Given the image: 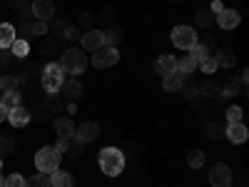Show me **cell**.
Returning a JSON list of instances; mask_svg holds the SVG:
<instances>
[{"label": "cell", "instance_id": "cell-27", "mask_svg": "<svg viewBox=\"0 0 249 187\" xmlns=\"http://www.w3.org/2000/svg\"><path fill=\"white\" fill-rule=\"evenodd\" d=\"M195 23H197L199 28H210V25L214 23V13H212L210 8L197 10V13H195Z\"/></svg>", "mask_w": 249, "mask_h": 187}, {"label": "cell", "instance_id": "cell-33", "mask_svg": "<svg viewBox=\"0 0 249 187\" xmlns=\"http://www.w3.org/2000/svg\"><path fill=\"white\" fill-rule=\"evenodd\" d=\"M25 187H50V175L45 172H37L30 180H25Z\"/></svg>", "mask_w": 249, "mask_h": 187}, {"label": "cell", "instance_id": "cell-12", "mask_svg": "<svg viewBox=\"0 0 249 187\" xmlns=\"http://www.w3.org/2000/svg\"><path fill=\"white\" fill-rule=\"evenodd\" d=\"M224 137L230 142H234V145H242V142H247L249 130H247L244 122H232V125H227V128H224Z\"/></svg>", "mask_w": 249, "mask_h": 187}, {"label": "cell", "instance_id": "cell-52", "mask_svg": "<svg viewBox=\"0 0 249 187\" xmlns=\"http://www.w3.org/2000/svg\"><path fill=\"white\" fill-rule=\"evenodd\" d=\"M237 187H247V177H242V180L237 182Z\"/></svg>", "mask_w": 249, "mask_h": 187}, {"label": "cell", "instance_id": "cell-8", "mask_svg": "<svg viewBox=\"0 0 249 187\" xmlns=\"http://www.w3.org/2000/svg\"><path fill=\"white\" fill-rule=\"evenodd\" d=\"M30 10H33L35 20H43V23H48V20L55 18V3L53 0H33Z\"/></svg>", "mask_w": 249, "mask_h": 187}, {"label": "cell", "instance_id": "cell-46", "mask_svg": "<svg viewBox=\"0 0 249 187\" xmlns=\"http://www.w3.org/2000/svg\"><path fill=\"white\" fill-rule=\"evenodd\" d=\"M13 60H15V57H13V53H8V50H0V70H5Z\"/></svg>", "mask_w": 249, "mask_h": 187}, {"label": "cell", "instance_id": "cell-14", "mask_svg": "<svg viewBox=\"0 0 249 187\" xmlns=\"http://www.w3.org/2000/svg\"><path fill=\"white\" fill-rule=\"evenodd\" d=\"M60 95L65 97V100H70V102H77L80 97H82V85H80V80H65L62 82V88H60Z\"/></svg>", "mask_w": 249, "mask_h": 187}, {"label": "cell", "instance_id": "cell-53", "mask_svg": "<svg viewBox=\"0 0 249 187\" xmlns=\"http://www.w3.org/2000/svg\"><path fill=\"white\" fill-rule=\"evenodd\" d=\"M0 187H5V177L3 175H0Z\"/></svg>", "mask_w": 249, "mask_h": 187}, {"label": "cell", "instance_id": "cell-32", "mask_svg": "<svg viewBox=\"0 0 249 187\" xmlns=\"http://www.w3.org/2000/svg\"><path fill=\"white\" fill-rule=\"evenodd\" d=\"M40 55H55L57 53V40H53V37H43V40H40Z\"/></svg>", "mask_w": 249, "mask_h": 187}, {"label": "cell", "instance_id": "cell-39", "mask_svg": "<svg viewBox=\"0 0 249 187\" xmlns=\"http://www.w3.org/2000/svg\"><path fill=\"white\" fill-rule=\"evenodd\" d=\"M197 68H199L202 73H207V75H212V73H217V68H219V65H217V60H214V57L210 55V57H204V60L199 62Z\"/></svg>", "mask_w": 249, "mask_h": 187}, {"label": "cell", "instance_id": "cell-50", "mask_svg": "<svg viewBox=\"0 0 249 187\" xmlns=\"http://www.w3.org/2000/svg\"><path fill=\"white\" fill-rule=\"evenodd\" d=\"M210 10H212V13L217 15V13H222V10H224V5L219 3V0H214V3H212V8H210Z\"/></svg>", "mask_w": 249, "mask_h": 187}, {"label": "cell", "instance_id": "cell-38", "mask_svg": "<svg viewBox=\"0 0 249 187\" xmlns=\"http://www.w3.org/2000/svg\"><path fill=\"white\" fill-rule=\"evenodd\" d=\"M65 28H68V23L62 18H57V15L53 18V25H48V30H53V35H57V37L65 35Z\"/></svg>", "mask_w": 249, "mask_h": 187}, {"label": "cell", "instance_id": "cell-34", "mask_svg": "<svg viewBox=\"0 0 249 187\" xmlns=\"http://www.w3.org/2000/svg\"><path fill=\"white\" fill-rule=\"evenodd\" d=\"M15 152V140L10 135H0V157Z\"/></svg>", "mask_w": 249, "mask_h": 187}, {"label": "cell", "instance_id": "cell-6", "mask_svg": "<svg viewBox=\"0 0 249 187\" xmlns=\"http://www.w3.org/2000/svg\"><path fill=\"white\" fill-rule=\"evenodd\" d=\"M117 60H120L117 48H107V45H102V48H97V50H95V55H92V65H95L97 70H105V68L117 65Z\"/></svg>", "mask_w": 249, "mask_h": 187}, {"label": "cell", "instance_id": "cell-54", "mask_svg": "<svg viewBox=\"0 0 249 187\" xmlns=\"http://www.w3.org/2000/svg\"><path fill=\"white\" fill-rule=\"evenodd\" d=\"M0 168H3V157H0Z\"/></svg>", "mask_w": 249, "mask_h": 187}, {"label": "cell", "instance_id": "cell-9", "mask_svg": "<svg viewBox=\"0 0 249 187\" xmlns=\"http://www.w3.org/2000/svg\"><path fill=\"white\" fill-rule=\"evenodd\" d=\"M72 137H77L82 145H88V142H92V140H97L100 137V125L97 122H82V125H77V130H75V135Z\"/></svg>", "mask_w": 249, "mask_h": 187}, {"label": "cell", "instance_id": "cell-2", "mask_svg": "<svg viewBox=\"0 0 249 187\" xmlns=\"http://www.w3.org/2000/svg\"><path fill=\"white\" fill-rule=\"evenodd\" d=\"M60 68L65 75H80L82 70L88 68V55L77 50V48H70L62 53V60H60Z\"/></svg>", "mask_w": 249, "mask_h": 187}, {"label": "cell", "instance_id": "cell-1", "mask_svg": "<svg viewBox=\"0 0 249 187\" xmlns=\"http://www.w3.org/2000/svg\"><path fill=\"white\" fill-rule=\"evenodd\" d=\"M100 170L105 172L107 177H115L124 170V155L117 148H105L100 152Z\"/></svg>", "mask_w": 249, "mask_h": 187}, {"label": "cell", "instance_id": "cell-3", "mask_svg": "<svg viewBox=\"0 0 249 187\" xmlns=\"http://www.w3.org/2000/svg\"><path fill=\"white\" fill-rule=\"evenodd\" d=\"M43 90L50 95V93H60L62 82H65V73H62L60 62H48V65L43 68Z\"/></svg>", "mask_w": 249, "mask_h": 187}, {"label": "cell", "instance_id": "cell-17", "mask_svg": "<svg viewBox=\"0 0 249 187\" xmlns=\"http://www.w3.org/2000/svg\"><path fill=\"white\" fill-rule=\"evenodd\" d=\"M55 135H57L60 140H70V137L75 135L72 120H70V117H57V120H55Z\"/></svg>", "mask_w": 249, "mask_h": 187}, {"label": "cell", "instance_id": "cell-45", "mask_svg": "<svg viewBox=\"0 0 249 187\" xmlns=\"http://www.w3.org/2000/svg\"><path fill=\"white\" fill-rule=\"evenodd\" d=\"M5 187H25V177L18 175V172H13V175L5 177Z\"/></svg>", "mask_w": 249, "mask_h": 187}, {"label": "cell", "instance_id": "cell-35", "mask_svg": "<svg viewBox=\"0 0 249 187\" xmlns=\"http://www.w3.org/2000/svg\"><path fill=\"white\" fill-rule=\"evenodd\" d=\"M48 115H50V108L45 105V102L43 105H33V110H30V120L35 117V122H45Z\"/></svg>", "mask_w": 249, "mask_h": 187}, {"label": "cell", "instance_id": "cell-47", "mask_svg": "<svg viewBox=\"0 0 249 187\" xmlns=\"http://www.w3.org/2000/svg\"><path fill=\"white\" fill-rule=\"evenodd\" d=\"M62 37H65V40H77V37H82V35H80V28H77V25H68Z\"/></svg>", "mask_w": 249, "mask_h": 187}, {"label": "cell", "instance_id": "cell-44", "mask_svg": "<svg viewBox=\"0 0 249 187\" xmlns=\"http://www.w3.org/2000/svg\"><path fill=\"white\" fill-rule=\"evenodd\" d=\"M182 95L190 100V102H195L199 97V85H182Z\"/></svg>", "mask_w": 249, "mask_h": 187}, {"label": "cell", "instance_id": "cell-48", "mask_svg": "<svg viewBox=\"0 0 249 187\" xmlns=\"http://www.w3.org/2000/svg\"><path fill=\"white\" fill-rule=\"evenodd\" d=\"M48 33V23L43 20H33V35H45Z\"/></svg>", "mask_w": 249, "mask_h": 187}, {"label": "cell", "instance_id": "cell-41", "mask_svg": "<svg viewBox=\"0 0 249 187\" xmlns=\"http://www.w3.org/2000/svg\"><path fill=\"white\" fill-rule=\"evenodd\" d=\"M115 15H117L115 5H102L97 18H100V20H105V23H115Z\"/></svg>", "mask_w": 249, "mask_h": 187}, {"label": "cell", "instance_id": "cell-51", "mask_svg": "<svg viewBox=\"0 0 249 187\" xmlns=\"http://www.w3.org/2000/svg\"><path fill=\"white\" fill-rule=\"evenodd\" d=\"M3 120H8V108L0 102V122H3Z\"/></svg>", "mask_w": 249, "mask_h": 187}, {"label": "cell", "instance_id": "cell-30", "mask_svg": "<svg viewBox=\"0 0 249 187\" xmlns=\"http://www.w3.org/2000/svg\"><path fill=\"white\" fill-rule=\"evenodd\" d=\"M18 88H20V77H15V75H0V90H3V93H13Z\"/></svg>", "mask_w": 249, "mask_h": 187}, {"label": "cell", "instance_id": "cell-10", "mask_svg": "<svg viewBox=\"0 0 249 187\" xmlns=\"http://www.w3.org/2000/svg\"><path fill=\"white\" fill-rule=\"evenodd\" d=\"M234 95H247V80L244 77H230L222 88V97L219 100H230Z\"/></svg>", "mask_w": 249, "mask_h": 187}, {"label": "cell", "instance_id": "cell-24", "mask_svg": "<svg viewBox=\"0 0 249 187\" xmlns=\"http://www.w3.org/2000/svg\"><path fill=\"white\" fill-rule=\"evenodd\" d=\"M204 135L210 137V140H222L224 137V125L217 122V120H210L204 125Z\"/></svg>", "mask_w": 249, "mask_h": 187}, {"label": "cell", "instance_id": "cell-26", "mask_svg": "<svg viewBox=\"0 0 249 187\" xmlns=\"http://www.w3.org/2000/svg\"><path fill=\"white\" fill-rule=\"evenodd\" d=\"M10 53H13V57H18V60H25L28 53H30V43H25V40L15 37V43L10 45Z\"/></svg>", "mask_w": 249, "mask_h": 187}, {"label": "cell", "instance_id": "cell-7", "mask_svg": "<svg viewBox=\"0 0 249 187\" xmlns=\"http://www.w3.org/2000/svg\"><path fill=\"white\" fill-rule=\"evenodd\" d=\"M210 182H212V187H230L232 185V170L227 168L224 162H217L210 170Z\"/></svg>", "mask_w": 249, "mask_h": 187}, {"label": "cell", "instance_id": "cell-37", "mask_svg": "<svg viewBox=\"0 0 249 187\" xmlns=\"http://www.w3.org/2000/svg\"><path fill=\"white\" fill-rule=\"evenodd\" d=\"M204 157L207 155L202 150H192L190 155H187V165H190L192 170H197V168H202V165H204Z\"/></svg>", "mask_w": 249, "mask_h": 187}, {"label": "cell", "instance_id": "cell-25", "mask_svg": "<svg viewBox=\"0 0 249 187\" xmlns=\"http://www.w3.org/2000/svg\"><path fill=\"white\" fill-rule=\"evenodd\" d=\"M195 68H197V62H195L190 55H184V57H179V60H177V73H179V75H184V77H190V75L195 73Z\"/></svg>", "mask_w": 249, "mask_h": 187}, {"label": "cell", "instance_id": "cell-19", "mask_svg": "<svg viewBox=\"0 0 249 187\" xmlns=\"http://www.w3.org/2000/svg\"><path fill=\"white\" fill-rule=\"evenodd\" d=\"M199 95L207 97V100H214V97H222V85L217 80H204L199 85Z\"/></svg>", "mask_w": 249, "mask_h": 187}, {"label": "cell", "instance_id": "cell-29", "mask_svg": "<svg viewBox=\"0 0 249 187\" xmlns=\"http://www.w3.org/2000/svg\"><path fill=\"white\" fill-rule=\"evenodd\" d=\"M214 60H217L219 68H232L234 62H237V55H234L232 50H219V53L214 55Z\"/></svg>", "mask_w": 249, "mask_h": 187}, {"label": "cell", "instance_id": "cell-43", "mask_svg": "<svg viewBox=\"0 0 249 187\" xmlns=\"http://www.w3.org/2000/svg\"><path fill=\"white\" fill-rule=\"evenodd\" d=\"M15 35H20V40H25V43H30V37H33V23H20V28L15 30Z\"/></svg>", "mask_w": 249, "mask_h": 187}, {"label": "cell", "instance_id": "cell-20", "mask_svg": "<svg viewBox=\"0 0 249 187\" xmlns=\"http://www.w3.org/2000/svg\"><path fill=\"white\" fill-rule=\"evenodd\" d=\"M75 182H72V175L68 172V170H55V172H50V187H72Z\"/></svg>", "mask_w": 249, "mask_h": 187}, {"label": "cell", "instance_id": "cell-18", "mask_svg": "<svg viewBox=\"0 0 249 187\" xmlns=\"http://www.w3.org/2000/svg\"><path fill=\"white\" fill-rule=\"evenodd\" d=\"M164 80H162V85H164V90H167V93H179L182 90V85H184V82H187V77L184 75H179L177 70L175 73H170V75H162Z\"/></svg>", "mask_w": 249, "mask_h": 187}, {"label": "cell", "instance_id": "cell-4", "mask_svg": "<svg viewBox=\"0 0 249 187\" xmlns=\"http://www.w3.org/2000/svg\"><path fill=\"white\" fill-rule=\"evenodd\" d=\"M60 160H62V152H57L55 148H43L35 155V168H37V172L50 175L60 168Z\"/></svg>", "mask_w": 249, "mask_h": 187}, {"label": "cell", "instance_id": "cell-23", "mask_svg": "<svg viewBox=\"0 0 249 187\" xmlns=\"http://www.w3.org/2000/svg\"><path fill=\"white\" fill-rule=\"evenodd\" d=\"M65 152H68V157H70V160H80L82 155H85V145H82L77 137H70V140H68Z\"/></svg>", "mask_w": 249, "mask_h": 187}, {"label": "cell", "instance_id": "cell-13", "mask_svg": "<svg viewBox=\"0 0 249 187\" xmlns=\"http://www.w3.org/2000/svg\"><path fill=\"white\" fill-rule=\"evenodd\" d=\"M102 45H105V33H102V30H85V35H82V48H85V50H97V48H102Z\"/></svg>", "mask_w": 249, "mask_h": 187}, {"label": "cell", "instance_id": "cell-28", "mask_svg": "<svg viewBox=\"0 0 249 187\" xmlns=\"http://www.w3.org/2000/svg\"><path fill=\"white\" fill-rule=\"evenodd\" d=\"M45 105L50 108V112H60V110H65L68 100L62 97V95H57V93H50V95H48V100H45Z\"/></svg>", "mask_w": 249, "mask_h": 187}, {"label": "cell", "instance_id": "cell-55", "mask_svg": "<svg viewBox=\"0 0 249 187\" xmlns=\"http://www.w3.org/2000/svg\"><path fill=\"white\" fill-rule=\"evenodd\" d=\"M175 3H179V0H175Z\"/></svg>", "mask_w": 249, "mask_h": 187}, {"label": "cell", "instance_id": "cell-5", "mask_svg": "<svg viewBox=\"0 0 249 187\" xmlns=\"http://www.w3.org/2000/svg\"><path fill=\"white\" fill-rule=\"evenodd\" d=\"M172 43L179 50H192L199 43V35L195 33V28H187V25H177L172 30Z\"/></svg>", "mask_w": 249, "mask_h": 187}, {"label": "cell", "instance_id": "cell-49", "mask_svg": "<svg viewBox=\"0 0 249 187\" xmlns=\"http://www.w3.org/2000/svg\"><path fill=\"white\" fill-rule=\"evenodd\" d=\"M8 5L15 8V10H23L25 5H30V0H8Z\"/></svg>", "mask_w": 249, "mask_h": 187}, {"label": "cell", "instance_id": "cell-36", "mask_svg": "<svg viewBox=\"0 0 249 187\" xmlns=\"http://www.w3.org/2000/svg\"><path fill=\"white\" fill-rule=\"evenodd\" d=\"M20 100H23V95H20L18 90H13V93H5L0 102H3V105H5L8 110H13V108H18V105H20Z\"/></svg>", "mask_w": 249, "mask_h": 187}, {"label": "cell", "instance_id": "cell-42", "mask_svg": "<svg viewBox=\"0 0 249 187\" xmlns=\"http://www.w3.org/2000/svg\"><path fill=\"white\" fill-rule=\"evenodd\" d=\"M242 117H244V110H242L239 105L227 108V120H230V125H232V122H242Z\"/></svg>", "mask_w": 249, "mask_h": 187}, {"label": "cell", "instance_id": "cell-11", "mask_svg": "<svg viewBox=\"0 0 249 187\" xmlns=\"http://www.w3.org/2000/svg\"><path fill=\"white\" fill-rule=\"evenodd\" d=\"M214 18H217V23H219L222 30H234V28L242 23V15H239L237 10H232V8H224V10L217 13Z\"/></svg>", "mask_w": 249, "mask_h": 187}, {"label": "cell", "instance_id": "cell-31", "mask_svg": "<svg viewBox=\"0 0 249 187\" xmlns=\"http://www.w3.org/2000/svg\"><path fill=\"white\" fill-rule=\"evenodd\" d=\"M212 55V50H210V45H202V43H197L192 50H190V57L197 62V65H199V62L204 60V57H210Z\"/></svg>", "mask_w": 249, "mask_h": 187}, {"label": "cell", "instance_id": "cell-22", "mask_svg": "<svg viewBox=\"0 0 249 187\" xmlns=\"http://www.w3.org/2000/svg\"><path fill=\"white\" fill-rule=\"evenodd\" d=\"M15 43V28L10 23H0V50H8Z\"/></svg>", "mask_w": 249, "mask_h": 187}, {"label": "cell", "instance_id": "cell-21", "mask_svg": "<svg viewBox=\"0 0 249 187\" xmlns=\"http://www.w3.org/2000/svg\"><path fill=\"white\" fill-rule=\"evenodd\" d=\"M124 43V30L120 25H112L110 30H105V45L107 48H117Z\"/></svg>", "mask_w": 249, "mask_h": 187}, {"label": "cell", "instance_id": "cell-16", "mask_svg": "<svg viewBox=\"0 0 249 187\" xmlns=\"http://www.w3.org/2000/svg\"><path fill=\"white\" fill-rule=\"evenodd\" d=\"M177 70V57L175 55H160L155 62V73L157 75H170Z\"/></svg>", "mask_w": 249, "mask_h": 187}, {"label": "cell", "instance_id": "cell-40", "mask_svg": "<svg viewBox=\"0 0 249 187\" xmlns=\"http://www.w3.org/2000/svg\"><path fill=\"white\" fill-rule=\"evenodd\" d=\"M77 28H82V30H92L95 28V13H90V10H85L80 15V25Z\"/></svg>", "mask_w": 249, "mask_h": 187}, {"label": "cell", "instance_id": "cell-15", "mask_svg": "<svg viewBox=\"0 0 249 187\" xmlns=\"http://www.w3.org/2000/svg\"><path fill=\"white\" fill-rule=\"evenodd\" d=\"M8 122L13 125V128H25V125L30 122V110L23 108V105L8 110Z\"/></svg>", "mask_w": 249, "mask_h": 187}]
</instances>
